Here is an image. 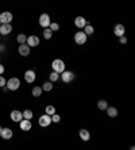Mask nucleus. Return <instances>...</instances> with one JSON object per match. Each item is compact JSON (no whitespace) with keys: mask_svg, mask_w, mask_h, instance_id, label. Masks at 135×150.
I'll return each mask as SVG.
<instances>
[{"mask_svg":"<svg viewBox=\"0 0 135 150\" xmlns=\"http://www.w3.org/2000/svg\"><path fill=\"white\" fill-rule=\"evenodd\" d=\"M52 69L54 70V72H57V73H62L64 70L66 69V65H65V61L61 58H56L52 61Z\"/></svg>","mask_w":135,"mask_h":150,"instance_id":"nucleus-1","label":"nucleus"},{"mask_svg":"<svg viewBox=\"0 0 135 150\" xmlns=\"http://www.w3.org/2000/svg\"><path fill=\"white\" fill-rule=\"evenodd\" d=\"M73 39H74V43H77V45H80V46H83V45H85V43H87L88 35L85 34L83 30H78V31L74 33V35H73Z\"/></svg>","mask_w":135,"mask_h":150,"instance_id":"nucleus-2","label":"nucleus"},{"mask_svg":"<svg viewBox=\"0 0 135 150\" xmlns=\"http://www.w3.org/2000/svg\"><path fill=\"white\" fill-rule=\"evenodd\" d=\"M20 80L18 79V77H11L8 79L7 83H6V87L8 88V91H18L19 88H20Z\"/></svg>","mask_w":135,"mask_h":150,"instance_id":"nucleus-3","label":"nucleus"},{"mask_svg":"<svg viewBox=\"0 0 135 150\" xmlns=\"http://www.w3.org/2000/svg\"><path fill=\"white\" fill-rule=\"evenodd\" d=\"M38 23H39V26H41V27L46 28V27H49V26H50V23H52V18H50V15H49L47 12H43V14L39 15Z\"/></svg>","mask_w":135,"mask_h":150,"instance_id":"nucleus-4","label":"nucleus"},{"mask_svg":"<svg viewBox=\"0 0 135 150\" xmlns=\"http://www.w3.org/2000/svg\"><path fill=\"white\" fill-rule=\"evenodd\" d=\"M74 73H73L72 70H64L62 73L59 74V80H62V83H65V84H69V83H72L73 80H74Z\"/></svg>","mask_w":135,"mask_h":150,"instance_id":"nucleus-5","label":"nucleus"},{"mask_svg":"<svg viewBox=\"0 0 135 150\" xmlns=\"http://www.w3.org/2000/svg\"><path fill=\"white\" fill-rule=\"evenodd\" d=\"M18 53H19L22 57H27L31 54V47H30L27 43H19V46H18Z\"/></svg>","mask_w":135,"mask_h":150,"instance_id":"nucleus-6","label":"nucleus"},{"mask_svg":"<svg viewBox=\"0 0 135 150\" xmlns=\"http://www.w3.org/2000/svg\"><path fill=\"white\" fill-rule=\"evenodd\" d=\"M38 123H39V126H41V127L46 129V127H49V126L52 125V116L47 115V114H43V115L39 116Z\"/></svg>","mask_w":135,"mask_h":150,"instance_id":"nucleus-7","label":"nucleus"},{"mask_svg":"<svg viewBox=\"0 0 135 150\" xmlns=\"http://www.w3.org/2000/svg\"><path fill=\"white\" fill-rule=\"evenodd\" d=\"M35 79H37V73H35V70L33 69H28L24 72V81L27 84H33L35 81Z\"/></svg>","mask_w":135,"mask_h":150,"instance_id":"nucleus-8","label":"nucleus"},{"mask_svg":"<svg viewBox=\"0 0 135 150\" xmlns=\"http://www.w3.org/2000/svg\"><path fill=\"white\" fill-rule=\"evenodd\" d=\"M26 43H27L30 47H37V46L41 43V39H39V37H37V35H28Z\"/></svg>","mask_w":135,"mask_h":150,"instance_id":"nucleus-9","label":"nucleus"},{"mask_svg":"<svg viewBox=\"0 0 135 150\" xmlns=\"http://www.w3.org/2000/svg\"><path fill=\"white\" fill-rule=\"evenodd\" d=\"M19 127H20L22 131H30L33 129V123L30 119H22L20 122H19Z\"/></svg>","mask_w":135,"mask_h":150,"instance_id":"nucleus-10","label":"nucleus"},{"mask_svg":"<svg viewBox=\"0 0 135 150\" xmlns=\"http://www.w3.org/2000/svg\"><path fill=\"white\" fill-rule=\"evenodd\" d=\"M14 19V15L11 14L10 11H3L1 14H0V22L1 23H11Z\"/></svg>","mask_w":135,"mask_h":150,"instance_id":"nucleus-11","label":"nucleus"},{"mask_svg":"<svg viewBox=\"0 0 135 150\" xmlns=\"http://www.w3.org/2000/svg\"><path fill=\"white\" fill-rule=\"evenodd\" d=\"M12 135H14V131H12L10 127H6V129L1 127V130H0V137H1L3 139L10 141L11 138H12Z\"/></svg>","mask_w":135,"mask_h":150,"instance_id":"nucleus-12","label":"nucleus"},{"mask_svg":"<svg viewBox=\"0 0 135 150\" xmlns=\"http://www.w3.org/2000/svg\"><path fill=\"white\" fill-rule=\"evenodd\" d=\"M10 118H11L12 122L19 123L22 119H23V114H22V111H19V110H14V111H11Z\"/></svg>","mask_w":135,"mask_h":150,"instance_id":"nucleus-13","label":"nucleus"},{"mask_svg":"<svg viewBox=\"0 0 135 150\" xmlns=\"http://www.w3.org/2000/svg\"><path fill=\"white\" fill-rule=\"evenodd\" d=\"M87 23H88L87 19H85L84 16H81V15L74 18V26H76L77 28H80V30H83V28L85 27V25H87Z\"/></svg>","mask_w":135,"mask_h":150,"instance_id":"nucleus-14","label":"nucleus"},{"mask_svg":"<svg viewBox=\"0 0 135 150\" xmlns=\"http://www.w3.org/2000/svg\"><path fill=\"white\" fill-rule=\"evenodd\" d=\"M12 31V25L11 23H1L0 26V35H10Z\"/></svg>","mask_w":135,"mask_h":150,"instance_id":"nucleus-15","label":"nucleus"},{"mask_svg":"<svg viewBox=\"0 0 135 150\" xmlns=\"http://www.w3.org/2000/svg\"><path fill=\"white\" fill-rule=\"evenodd\" d=\"M114 34L116 35V37H122V35H124L126 34V27L124 25H122V23H118V25H115L114 27Z\"/></svg>","mask_w":135,"mask_h":150,"instance_id":"nucleus-16","label":"nucleus"},{"mask_svg":"<svg viewBox=\"0 0 135 150\" xmlns=\"http://www.w3.org/2000/svg\"><path fill=\"white\" fill-rule=\"evenodd\" d=\"M78 137H80V139L84 141V142H88V141L90 139V133H89V130L87 129H81L78 131Z\"/></svg>","mask_w":135,"mask_h":150,"instance_id":"nucleus-17","label":"nucleus"},{"mask_svg":"<svg viewBox=\"0 0 135 150\" xmlns=\"http://www.w3.org/2000/svg\"><path fill=\"white\" fill-rule=\"evenodd\" d=\"M105 112H107V115L110 116V118H116V116L119 115L118 108H116V107H111V105H108Z\"/></svg>","mask_w":135,"mask_h":150,"instance_id":"nucleus-18","label":"nucleus"},{"mask_svg":"<svg viewBox=\"0 0 135 150\" xmlns=\"http://www.w3.org/2000/svg\"><path fill=\"white\" fill-rule=\"evenodd\" d=\"M42 93H43V89H42L41 85H38V87H34L31 91V95L34 96V98H41Z\"/></svg>","mask_w":135,"mask_h":150,"instance_id":"nucleus-19","label":"nucleus"},{"mask_svg":"<svg viewBox=\"0 0 135 150\" xmlns=\"http://www.w3.org/2000/svg\"><path fill=\"white\" fill-rule=\"evenodd\" d=\"M53 88H54V85H53V83L50 80L45 81V83L42 84V89H43V92H50V91H53Z\"/></svg>","mask_w":135,"mask_h":150,"instance_id":"nucleus-20","label":"nucleus"},{"mask_svg":"<svg viewBox=\"0 0 135 150\" xmlns=\"http://www.w3.org/2000/svg\"><path fill=\"white\" fill-rule=\"evenodd\" d=\"M108 107V101L104 100V99H100V100L97 101V108L100 110V111H105Z\"/></svg>","mask_w":135,"mask_h":150,"instance_id":"nucleus-21","label":"nucleus"},{"mask_svg":"<svg viewBox=\"0 0 135 150\" xmlns=\"http://www.w3.org/2000/svg\"><path fill=\"white\" fill-rule=\"evenodd\" d=\"M83 31L85 33V34H87L88 37H89V35L95 34V27H93L92 25H89V23H87V25H85V27L83 28Z\"/></svg>","mask_w":135,"mask_h":150,"instance_id":"nucleus-22","label":"nucleus"},{"mask_svg":"<svg viewBox=\"0 0 135 150\" xmlns=\"http://www.w3.org/2000/svg\"><path fill=\"white\" fill-rule=\"evenodd\" d=\"M42 35H43V38H45L46 41H49V39H52V37H53V31L49 27H46V28H43Z\"/></svg>","mask_w":135,"mask_h":150,"instance_id":"nucleus-23","label":"nucleus"},{"mask_svg":"<svg viewBox=\"0 0 135 150\" xmlns=\"http://www.w3.org/2000/svg\"><path fill=\"white\" fill-rule=\"evenodd\" d=\"M49 80L52 81V83H56V81H58L59 80V73H57V72H54V70H53L52 73L49 74Z\"/></svg>","mask_w":135,"mask_h":150,"instance_id":"nucleus-24","label":"nucleus"},{"mask_svg":"<svg viewBox=\"0 0 135 150\" xmlns=\"http://www.w3.org/2000/svg\"><path fill=\"white\" fill-rule=\"evenodd\" d=\"M26 41H27V35L23 34V33L18 34V37H16V42H18V43H26Z\"/></svg>","mask_w":135,"mask_h":150,"instance_id":"nucleus-25","label":"nucleus"},{"mask_svg":"<svg viewBox=\"0 0 135 150\" xmlns=\"http://www.w3.org/2000/svg\"><path fill=\"white\" fill-rule=\"evenodd\" d=\"M45 114H47V115L52 116L53 114H56V107L54 105H46V108H45Z\"/></svg>","mask_w":135,"mask_h":150,"instance_id":"nucleus-26","label":"nucleus"},{"mask_svg":"<svg viewBox=\"0 0 135 150\" xmlns=\"http://www.w3.org/2000/svg\"><path fill=\"white\" fill-rule=\"evenodd\" d=\"M22 114H23V118L24 119H30V120H31L33 116H34V112H33L31 110H24Z\"/></svg>","mask_w":135,"mask_h":150,"instance_id":"nucleus-27","label":"nucleus"},{"mask_svg":"<svg viewBox=\"0 0 135 150\" xmlns=\"http://www.w3.org/2000/svg\"><path fill=\"white\" fill-rule=\"evenodd\" d=\"M49 28H50L53 33H54V31H58V30H59V25L57 23V22H52V23H50V26H49Z\"/></svg>","mask_w":135,"mask_h":150,"instance_id":"nucleus-28","label":"nucleus"},{"mask_svg":"<svg viewBox=\"0 0 135 150\" xmlns=\"http://www.w3.org/2000/svg\"><path fill=\"white\" fill-rule=\"evenodd\" d=\"M59 122H61V116H59L57 112L56 114H53L52 115V123H59Z\"/></svg>","mask_w":135,"mask_h":150,"instance_id":"nucleus-29","label":"nucleus"},{"mask_svg":"<svg viewBox=\"0 0 135 150\" xmlns=\"http://www.w3.org/2000/svg\"><path fill=\"white\" fill-rule=\"evenodd\" d=\"M127 42H128V39H127V37H126V34L119 37V43H120V45H126Z\"/></svg>","mask_w":135,"mask_h":150,"instance_id":"nucleus-30","label":"nucleus"},{"mask_svg":"<svg viewBox=\"0 0 135 150\" xmlns=\"http://www.w3.org/2000/svg\"><path fill=\"white\" fill-rule=\"evenodd\" d=\"M6 83H7V79H6V77H3L1 74H0V87H1V88L6 87Z\"/></svg>","mask_w":135,"mask_h":150,"instance_id":"nucleus-31","label":"nucleus"},{"mask_svg":"<svg viewBox=\"0 0 135 150\" xmlns=\"http://www.w3.org/2000/svg\"><path fill=\"white\" fill-rule=\"evenodd\" d=\"M4 72H6V68H4L3 65H1V64H0V74H3Z\"/></svg>","mask_w":135,"mask_h":150,"instance_id":"nucleus-32","label":"nucleus"},{"mask_svg":"<svg viewBox=\"0 0 135 150\" xmlns=\"http://www.w3.org/2000/svg\"><path fill=\"white\" fill-rule=\"evenodd\" d=\"M4 50H6V46H4V45H0V53L4 52Z\"/></svg>","mask_w":135,"mask_h":150,"instance_id":"nucleus-33","label":"nucleus"},{"mask_svg":"<svg viewBox=\"0 0 135 150\" xmlns=\"http://www.w3.org/2000/svg\"><path fill=\"white\" fill-rule=\"evenodd\" d=\"M0 26H1V22H0Z\"/></svg>","mask_w":135,"mask_h":150,"instance_id":"nucleus-34","label":"nucleus"},{"mask_svg":"<svg viewBox=\"0 0 135 150\" xmlns=\"http://www.w3.org/2000/svg\"><path fill=\"white\" fill-rule=\"evenodd\" d=\"M0 130H1V126H0Z\"/></svg>","mask_w":135,"mask_h":150,"instance_id":"nucleus-35","label":"nucleus"},{"mask_svg":"<svg viewBox=\"0 0 135 150\" xmlns=\"http://www.w3.org/2000/svg\"><path fill=\"white\" fill-rule=\"evenodd\" d=\"M0 61H1V57H0Z\"/></svg>","mask_w":135,"mask_h":150,"instance_id":"nucleus-36","label":"nucleus"}]
</instances>
